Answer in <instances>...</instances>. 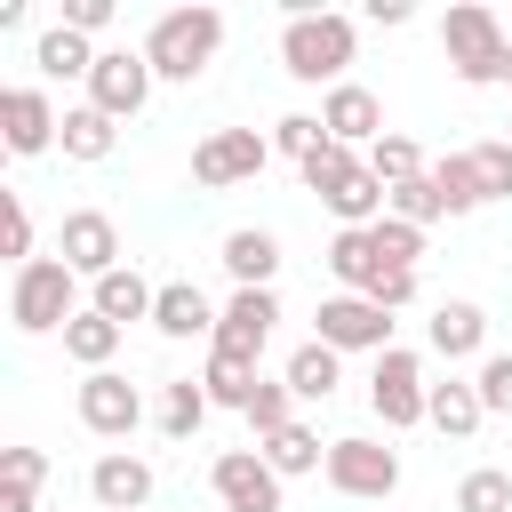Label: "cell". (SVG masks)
I'll list each match as a JSON object with an SVG mask.
<instances>
[{
	"label": "cell",
	"instance_id": "cell-21",
	"mask_svg": "<svg viewBox=\"0 0 512 512\" xmlns=\"http://www.w3.org/2000/svg\"><path fill=\"white\" fill-rule=\"evenodd\" d=\"M96 56H104V48H88V32H72V24H48V32L32 40V64H40L48 80H88Z\"/></svg>",
	"mask_w": 512,
	"mask_h": 512
},
{
	"label": "cell",
	"instance_id": "cell-12",
	"mask_svg": "<svg viewBox=\"0 0 512 512\" xmlns=\"http://www.w3.org/2000/svg\"><path fill=\"white\" fill-rule=\"evenodd\" d=\"M56 256L96 288L104 272H120V224H112L104 208H72V216H64V232H56Z\"/></svg>",
	"mask_w": 512,
	"mask_h": 512
},
{
	"label": "cell",
	"instance_id": "cell-20",
	"mask_svg": "<svg viewBox=\"0 0 512 512\" xmlns=\"http://www.w3.org/2000/svg\"><path fill=\"white\" fill-rule=\"evenodd\" d=\"M152 304H160V288H152L136 264L104 272V280H96V296H88V312H104V320H120V328H128V320H152Z\"/></svg>",
	"mask_w": 512,
	"mask_h": 512
},
{
	"label": "cell",
	"instance_id": "cell-16",
	"mask_svg": "<svg viewBox=\"0 0 512 512\" xmlns=\"http://www.w3.org/2000/svg\"><path fill=\"white\" fill-rule=\"evenodd\" d=\"M320 128H328L336 144H376V136H384V104H376L360 80H344V88L320 96Z\"/></svg>",
	"mask_w": 512,
	"mask_h": 512
},
{
	"label": "cell",
	"instance_id": "cell-22",
	"mask_svg": "<svg viewBox=\"0 0 512 512\" xmlns=\"http://www.w3.org/2000/svg\"><path fill=\"white\" fill-rule=\"evenodd\" d=\"M56 144H64V160H88V168H96V160H112V144H120V120H104L96 104H72Z\"/></svg>",
	"mask_w": 512,
	"mask_h": 512
},
{
	"label": "cell",
	"instance_id": "cell-42",
	"mask_svg": "<svg viewBox=\"0 0 512 512\" xmlns=\"http://www.w3.org/2000/svg\"><path fill=\"white\" fill-rule=\"evenodd\" d=\"M368 24H408V0H368Z\"/></svg>",
	"mask_w": 512,
	"mask_h": 512
},
{
	"label": "cell",
	"instance_id": "cell-17",
	"mask_svg": "<svg viewBox=\"0 0 512 512\" xmlns=\"http://www.w3.org/2000/svg\"><path fill=\"white\" fill-rule=\"evenodd\" d=\"M216 320H224V312H216L192 280H160V304H152V328H160V336H176V344H184V336H208V344H216Z\"/></svg>",
	"mask_w": 512,
	"mask_h": 512
},
{
	"label": "cell",
	"instance_id": "cell-30",
	"mask_svg": "<svg viewBox=\"0 0 512 512\" xmlns=\"http://www.w3.org/2000/svg\"><path fill=\"white\" fill-rule=\"evenodd\" d=\"M432 184H440V200H448V216H472L488 192H480V168H472V152H448V160H432Z\"/></svg>",
	"mask_w": 512,
	"mask_h": 512
},
{
	"label": "cell",
	"instance_id": "cell-6",
	"mask_svg": "<svg viewBox=\"0 0 512 512\" xmlns=\"http://www.w3.org/2000/svg\"><path fill=\"white\" fill-rule=\"evenodd\" d=\"M368 408H376V416H384L392 432L424 424V408H432V384H424V360H416L408 344L376 352V376H368Z\"/></svg>",
	"mask_w": 512,
	"mask_h": 512
},
{
	"label": "cell",
	"instance_id": "cell-8",
	"mask_svg": "<svg viewBox=\"0 0 512 512\" xmlns=\"http://www.w3.org/2000/svg\"><path fill=\"white\" fill-rule=\"evenodd\" d=\"M272 328H280V296H272V288H232V304H224V320H216V360L256 368L264 344H272Z\"/></svg>",
	"mask_w": 512,
	"mask_h": 512
},
{
	"label": "cell",
	"instance_id": "cell-18",
	"mask_svg": "<svg viewBox=\"0 0 512 512\" xmlns=\"http://www.w3.org/2000/svg\"><path fill=\"white\" fill-rule=\"evenodd\" d=\"M424 336H432V352H440V360H472V352L488 344V312H480V304H464V296H448V304L424 320Z\"/></svg>",
	"mask_w": 512,
	"mask_h": 512
},
{
	"label": "cell",
	"instance_id": "cell-25",
	"mask_svg": "<svg viewBox=\"0 0 512 512\" xmlns=\"http://www.w3.org/2000/svg\"><path fill=\"white\" fill-rule=\"evenodd\" d=\"M424 424H440L448 440H472V432L488 424V408H480V392H472V384H456V376H448V384H432V408H424Z\"/></svg>",
	"mask_w": 512,
	"mask_h": 512
},
{
	"label": "cell",
	"instance_id": "cell-40",
	"mask_svg": "<svg viewBox=\"0 0 512 512\" xmlns=\"http://www.w3.org/2000/svg\"><path fill=\"white\" fill-rule=\"evenodd\" d=\"M0 464H8V488H32V496H40V480H48V456H40V448H8Z\"/></svg>",
	"mask_w": 512,
	"mask_h": 512
},
{
	"label": "cell",
	"instance_id": "cell-2",
	"mask_svg": "<svg viewBox=\"0 0 512 512\" xmlns=\"http://www.w3.org/2000/svg\"><path fill=\"white\" fill-rule=\"evenodd\" d=\"M80 312H88V304H80V272H72L64 256H32V264L8 280V320H16L24 336H64Z\"/></svg>",
	"mask_w": 512,
	"mask_h": 512
},
{
	"label": "cell",
	"instance_id": "cell-26",
	"mask_svg": "<svg viewBox=\"0 0 512 512\" xmlns=\"http://www.w3.org/2000/svg\"><path fill=\"white\" fill-rule=\"evenodd\" d=\"M120 336H128L120 320H104V312H80V320L64 328V352H72V360H80V368L96 376V368H112V352H120Z\"/></svg>",
	"mask_w": 512,
	"mask_h": 512
},
{
	"label": "cell",
	"instance_id": "cell-39",
	"mask_svg": "<svg viewBox=\"0 0 512 512\" xmlns=\"http://www.w3.org/2000/svg\"><path fill=\"white\" fill-rule=\"evenodd\" d=\"M472 392H480V408H488V416H512V352H488V360H480V376H472Z\"/></svg>",
	"mask_w": 512,
	"mask_h": 512
},
{
	"label": "cell",
	"instance_id": "cell-23",
	"mask_svg": "<svg viewBox=\"0 0 512 512\" xmlns=\"http://www.w3.org/2000/svg\"><path fill=\"white\" fill-rule=\"evenodd\" d=\"M328 272L344 280V296H376V280H384V264H376L368 232H336V240H328Z\"/></svg>",
	"mask_w": 512,
	"mask_h": 512
},
{
	"label": "cell",
	"instance_id": "cell-9",
	"mask_svg": "<svg viewBox=\"0 0 512 512\" xmlns=\"http://www.w3.org/2000/svg\"><path fill=\"white\" fill-rule=\"evenodd\" d=\"M88 104H96L104 120H136V112L152 104V64H144V48H104L96 72H88Z\"/></svg>",
	"mask_w": 512,
	"mask_h": 512
},
{
	"label": "cell",
	"instance_id": "cell-4",
	"mask_svg": "<svg viewBox=\"0 0 512 512\" xmlns=\"http://www.w3.org/2000/svg\"><path fill=\"white\" fill-rule=\"evenodd\" d=\"M504 24H496V8H448L440 16V48H448V72L464 80V88H488V80H504Z\"/></svg>",
	"mask_w": 512,
	"mask_h": 512
},
{
	"label": "cell",
	"instance_id": "cell-14",
	"mask_svg": "<svg viewBox=\"0 0 512 512\" xmlns=\"http://www.w3.org/2000/svg\"><path fill=\"white\" fill-rule=\"evenodd\" d=\"M0 136H8L16 160H32L64 136V112L48 104V88H0Z\"/></svg>",
	"mask_w": 512,
	"mask_h": 512
},
{
	"label": "cell",
	"instance_id": "cell-28",
	"mask_svg": "<svg viewBox=\"0 0 512 512\" xmlns=\"http://www.w3.org/2000/svg\"><path fill=\"white\" fill-rule=\"evenodd\" d=\"M264 464L280 480H296V472H320L328 456H320V432L312 424H280V432H264Z\"/></svg>",
	"mask_w": 512,
	"mask_h": 512
},
{
	"label": "cell",
	"instance_id": "cell-43",
	"mask_svg": "<svg viewBox=\"0 0 512 512\" xmlns=\"http://www.w3.org/2000/svg\"><path fill=\"white\" fill-rule=\"evenodd\" d=\"M504 88H512V40H504Z\"/></svg>",
	"mask_w": 512,
	"mask_h": 512
},
{
	"label": "cell",
	"instance_id": "cell-5",
	"mask_svg": "<svg viewBox=\"0 0 512 512\" xmlns=\"http://www.w3.org/2000/svg\"><path fill=\"white\" fill-rule=\"evenodd\" d=\"M328 488L336 496H352V504H384L392 488H400V456L384 448V440H368V432H352V440H328Z\"/></svg>",
	"mask_w": 512,
	"mask_h": 512
},
{
	"label": "cell",
	"instance_id": "cell-11",
	"mask_svg": "<svg viewBox=\"0 0 512 512\" xmlns=\"http://www.w3.org/2000/svg\"><path fill=\"white\" fill-rule=\"evenodd\" d=\"M312 328H320L328 352H392V312L368 304V296H328L312 312Z\"/></svg>",
	"mask_w": 512,
	"mask_h": 512
},
{
	"label": "cell",
	"instance_id": "cell-34",
	"mask_svg": "<svg viewBox=\"0 0 512 512\" xmlns=\"http://www.w3.org/2000/svg\"><path fill=\"white\" fill-rule=\"evenodd\" d=\"M384 216H400V224H416V232H424V224H440V216H448V200H440V184H432V168H424L416 184H400Z\"/></svg>",
	"mask_w": 512,
	"mask_h": 512
},
{
	"label": "cell",
	"instance_id": "cell-1",
	"mask_svg": "<svg viewBox=\"0 0 512 512\" xmlns=\"http://www.w3.org/2000/svg\"><path fill=\"white\" fill-rule=\"evenodd\" d=\"M352 16H336V8H296L288 24H280V72L288 80H304V88H344V64H352Z\"/></svg>",
	"mask_w": 512,
	"mask_h": 512
},
{
	"label": "cell",
	"instance_id": "cell-3",
	"mask_svg": "<svg viewBox=\"0 0 512 512\" xmlns=\"http://www.w3.org/2000/svg\"><path fill=\"white\" fill-rule=\"evenodd\" d=\"M224 48V16L216 8H168L152 32H144V64L152 80H200Z\"/></svg>",
	"mask_w": 512,
	"mask_h": 512
},
{
	"label": "cell",
	"instance_id": "cell-10",
	"mask_svg": "<svg viewBox=\"0 0 512 512\" xmlns=\"http://www.w3.org/2000/svg\"><path fill=\"white\" fill-rule=\"evenodd\" d=\"M208 488L224 512H280V472L264 464V448H224L208 464Z\"/></svg>",
	"mask_w": 512,
	"mask_h": 512
},
{
	"label": "cell",
	"instance_id": "cell-19",
	"mask_svg": "<svg viewBox=\"0 0 512 512\" xmlns=\"http://www.w3.org/2000/svg\"><path fill=\"white\" fill-rule=\"evenodd\" d=\"M224 272H232L240 288H272V272H280V240H272L264 224L224 232Z\"/></svg>",
	"mask_w": 512,
	"mask_h": 512
},
{
	"label": "cell",
	"instance_id": "cell-27",
	"mask_svg": "<svg viewBox=\"0 0 512 512\" xmlns=\"http://www.w3.org/2000/svg\"><path fill=\"white\" fill-rule=\"evenodd\" d=\"M208 408H216L208 384H200V376H176V384L160 392V432H168V440H192V432L208 424Z\"/></svg>",
	"mask_w": 512,
	"mask_h": 512
},
{
	"label": "cell",
	"instance_id": "cell-37",
	"mask_svg": "<svg viewBox=\"0 0 512 512\" xmlns=\"http://www.w3.org/2000/svg\"><path fill=\"white\" fill-rule=\"evenodd\" d=\"M0 248L16 256V272L32 264V208H24V192H0Z\"/></svg>",
	"mask_w": 512,
	"mask_h": 512
},
{
	"label": "cell",
	"instance_id": "cell-15",
	"mask_svg": "<svg viewBox=\"0 0 512 512\" xmlns=\"http://www.w3.org/2000/svg\"><path fill=\"white\" fill-rule=\"evenodd\" d=\"M88 496H96V512H144L152 504V464L128 456V448H112V456H96Z\"/></svg>",
	"mask_w": 512,
	"mask_h": 512
},
{
	"label": "cell",
	"instance_id": "cell-29",
	"mask_svg": "<svg viewBox=\"0 0 512 512\" xmlns=\"http://www.w3.org/2000/svg\"><path fill=\"white\" fill-rule=\"evenodd\" d=\"M368 176H376L384 192H400V184L424 176V152H416L408 136H376V144H368Z\"/></svg>",
	"mask_w": 512,
	"mask_h": 512
},
{
	"label": "cell",
	"instance_id": "cell-36",
	"mask_svg": "<svg viewBox=\"0 0 512 512\" xmlns=\"http://www.w3.org/2000/svg\"><path fill=\"white\" fill-rule=\"evenodd\" d=\"M472 168H480V192H488V200H512V136L472 144Z\"/></svg>",
	"mask_w": 512,
	"mask_h": 512
},
{
	"label": "cell",
	"instance_id": "cell-32",
	"mask_svg": "<svg viewBox=\"0 0 512 512\" xmlns=\"http://www.w3.org/2000/svg\"><path fill=\"white\" fill-rule=\"evenodd\" d=\"M200 384H208V400H216V408H240V416H248V400H256V384H264V376H256V368H240V360H216V352H208Z\"/></svg>",
	"mask_w": 512,
	"mask_h": 512
},
{
	"label": "cell",
	"instance_id": "cell-41",
	"mask_svg": "<svg viewBox=\"0 0 512 512\" xmlns=\"http://www.w3.org/2000/svg\"><path fill=\"white\" fill-rule=\"evenodd\" d=\"M64 24L72 32H104L112 24V0H64Z\"/></svg>",
	"mask_w": 512,
	"mask_h": 512
},
{
	"label": "cell",
	"instance_id": "cell-33",
	"mask_svg": "<svg viewBox=\"0 0 512 512\" xmlns=\"http://www.w3.org/2000/svg\"><path fill=\"white\" fill-rule=\"evenodd\" d=\"M456 512H512V472H496V464L464 472L456 480Z\"/></svg>",
	"mask_w": 512,
	"mask_h": 512
},
{
	"label": "cell",
	"instance_id": "cell-7",
	"mask_svg": "<svg viewBox=\"0 0 512 512\" xmlns=\"http://www.w3.org/2000/svg\"><path fill=\"white\" fill-rule=\"evenodd\" d=\"M264 160H272V136H256V128H208V136L192 144V184L224 192V184L264 176Z\"/></svg>",
	"mask_w": 512,
	"mask_h": 512
},
{
	"label": "cell",
	"instance_id": "cell-35",
	"mask_svg": "<svg viewBox=\"0 0 512 512\" xmlns=\"http://www.w3.org/2000/svg\"><path fill=\"white\" fill-rule=\"evenodd\" d=\"M320 144H328V128H320V112H288V120H272V152H288L296 168H304V160H312Z\"/></svg>",
	"mask_w": 512,
	"mask_h": 512
},
{
	"label": "cell",
	"instance_id": "cell-31",
	"mask_svg": "<svg viewBox=\"0 0 512 512\" xmlns=\"http://www.w3.org/2000/svg\"><path fill=\"white\" fill-rule=\"evenodd\" d=\"M368 248H376V264H384V272H416L424 232H416V224H400V216H384V224H368Z\"/></svg>",
	"mask_w": 512,
	"mask_h": 512
},
{
	"label": "cell",
	"instance_id": "cell-38",
	"mask_svg": "<svg viewBox=\"0 0 512 512\" xmlns=\"http://www.w3.org/2000/svg\"><path fill=\"white\" fill-rule=\"evenodd\" d=\"M248 424H256V440H264V432H280V424H296V392H288V376H280V384H256Z\"/></svg>",
	"mask_w": 512,
	"mask_h": 512
},
{
	"label": "cell",
	"instance_id": "cell-24",
	"mask_svg": "<svg viewBox=\"0 0 512 512\" xmlns=\"http://www.w3.org/2000/svg\"><path fill=\"white\" fill-rule=\"evenodd\" d=\"M336 376H344V352H328L320 336L288 352V392H296V400H328V392H336Z\"/></svg>",
	"mask_w": 512,
	"mask_h": 512
},
{
	"label": "cell",
	"instance_id": "cell-13",
	"mask_svg": "<svg viewBox=\"0 0 512 512\" xmlns=\"http://www.w3.org/2000/svg\"><path fill=\"white\" fill-rule=\"evenodd\" d=\"M80 424H88L96 440H128V432L144 424V392H136L120 368H96V376L80 384Z\"/></svg>",
	"mask_w": 512,
	"mask_h": 512
}]
</instances>
